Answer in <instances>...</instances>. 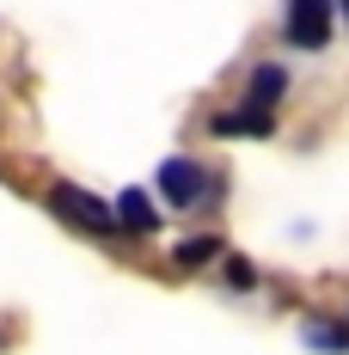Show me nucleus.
<instances>
[{
    "mask_svg": "<svg viewBox=\"0 0 349 355\" xmlns=\"http://www.w3.org/2000/svg\"><path fill=\"white\" fill-rule=\"evenodd\" d=\"M251 282H257V270H251L245 257H227V288H239V294H245Z\"/></svg>",
    "mask_w": 349,
    "mask_h": 355,
    "instance_id": "nucleus-9",
    "label": "nucleus"
},
{
    "mask_svg": "<svg viewBox=\"0 0 349 355\" xmlns=\"http://www.w3.org/2000/svg\"><path fill=\"white\" fill-rule=\"evenodd\" d=\"M331 12H337V0H288V43L294 49H325L331 43Z\"/></svg>",
    "mask_w": 349,
    "mask_h": 355,
    "instance_id": "nucleus-3",
    "label": "nucleus"
},
{
    "mask_svg": "<svg viewBox=\"0 0 349 355\" xmlns=\"http://www.w3.org/2000/svg\"><path fill=\"white\" fill-rule=\"evenodd\" d=\"M49 214L68 220V227H80V233H117L110 202H99V196L80 190V184H56V190H49Z\"/></svg>",
    "mask_w": 349,
    "mask_h": 355,
    "instance_id": "nucleus-2",
    "label": "nucleus"
},
{
    "mask_svg": "<svg viewBox=\"0 0 349 355\" xmlns=\"http://www.w3.org/2000/svg\"><path fill=\"white\" fill-rule=\"evenodd\" d=\"M307 343L325 349V355H343V349H349V331H331L325 319H313V324H307Z\"/></svg>",
    "mask_w": 349,
    "mask_h": 355,
    "instance_id": "nucleus-8",
    "label": "nucleus"
},
{
    "mask_svg": "<svg viewBox=\"0 0 349 355\" xmlns=\"http://www.w3.org/2000/svg\"><path fill=\"white\" fill-rule=\"evenodd\" d=\"M110 214H117V220H123V233H135V239H147V233H160V214H153V202H147L141 190H123Z\"/></svg>",
    "mask_w": 349,
    "mask_h": 355,
    "instance_id": "nucleus-5",
    "label": "nucleus"
},
{
    "mask_svg": "<svg viewBox=\"0 0 349 355\" xmlns=\"http://www.w3.org/2000/svg\"><path fill=\"white\" fill-rule=\"evenodd\" d=\"M343 12H349V0H343Z\"/></svg>",
    "mask_w": 349,
    "mask_h": 355,
    "instance_id": "nucleus-10",
    "label": "nucleus"
},
{
    "mask_svg": "<svg viewBox=\"0 0 349 355\" xmlns=\"http://www.w3.org/2000/svg\"><path fill=\"white\" fill-rule=\"evenodd\" d=\"M214 251H221V245H214V233H196V239H184L172 257H178V270H203V263H214Z\"/></svg>",
    "mask_w": 349,
    "mask_h": 355,
    "instance_id": "nucleus-7",
    "label": "nucleus"
},
{
    "mask_svg": "<svg viewBox=\"0 0 349 355\" xmlns=\"http://www.w3.org/2000/svg\"><path fill=\"white\" fill-rule=\"evenodd\" d=\"M160 190H166V202L172 209H196V202H221V178H209L190 153H172L166 166H160Z\"/></svg>",
    "mask_w": 349,
    "mask_h": 355,
    "instance_id": "nucleus-1",
    "label": "nucleus"
},
{
    "mask_svg": "<svg viewBox=\"0 0 349 355\" xmlns=\"http://www.w3.org/2000/svg\"><path fill=\"white\" fill-rule=\"evenodd\" d=\"M282 86H288V73H282L276 62H264V68L251 73V105H257V110H270V105L282 98Z\"/></svg>",
    "mask_w": 349,
    "mask_h": 355,
    "instance_id": "nucleus-6",
    "label": "nucleus"
},
{
    "mask_svg": "<svg viewBox=\"0 0 349 355\" xmlns=\"http://www.w3.org/2000/svg\"><path fill=\"white\" fill-rule=\"evenodd\" d=\"M209 129H214V135H227V141H239V135H276V116L257 110V105H245V110H221Z\"/></svg>",
    "mask_w": 349,
    "mask_h": 355,
    "instance_id": "nucleus-4",
    "label": "nucleus"
}]
</instances>
